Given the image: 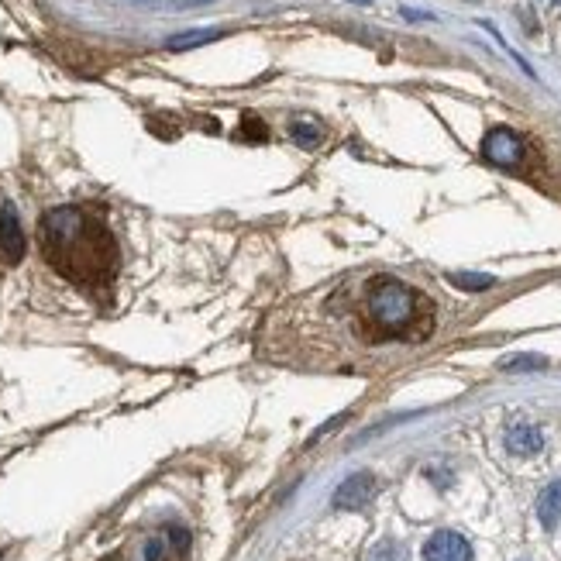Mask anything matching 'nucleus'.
Returning <instances> with one entry per match:
<instances>
[{"mask_svg":"<svg viewBox=\"0 0 561 561\" xmlns=\"http://www.w3.org/2000/svg\"><path fill=\"white\" fill-rule=\"evenodd\" d=\"M376 489H379L376 475H372V472H355L338 486V493H334V506H338V510H362V506L376 496Z\"/></svg>","mask_w":561,"mask_h":561,"instance_id":"7ed1b4c3","label":"nucleus"},{"mask_svg":"<svg viewBox=\"0 0 561 561\" xmlns=\"http://www.w3.org/2000/svg\"><path fill=\"white\" fill-rule=\"evenodd\" d=\"M369 561H407V555H403V548L396 541H383L376 551L369 555Z\"/></svg>","mask_w":561,"mask_h":561,"instance_id":"f8f14e48","label":"nucleus"},{"mask_svg":"<svg viewBox=\"0 0 561 561\" xmlns=\"http://www.w3.org/2000/svg\"><path fill=\"white\" fill-rule=\"evenodd\" d=\"M38 238L52 269L76 286H104L118 272V241L87 207L49 210L38 224Z\"/></svg>","mask_w":561,"mask_h":561,"instance_id":"f257e3e1","label":"nucleus"},{"mask_svg":"<svg viewBox=\"0 0 561 561\" xmlns=\"http://www.w3.org/2000/svg\"><path fill=\"white\" fill-rule=\"evenodd\" d=\"M424 561H472V544L458 531H438L424 544Z\"/></svg>","mask_w":561,"mask_h":561,"instance_id":"423d86ee","label":"nucleus"},{"mask_svg":"<svg viewBox=\"0 0 561 561\" xmlns=\"http://www.w3.org/2000/svg\"><path fill=\"white\" fill-rule=\"evenodd\" d=\"M290 135L300 148H317L324 138V128H321V121H314V118H296L290 124Z\"/></svg>","mask_w":561,"mask_h":561,"instance_id":"1a4fd4ad","label":"nucleus"},{"mask_svg":"<svg viewBox=\"0 0 561 561\" xmlns=\"http://www.w3.org/2000/svg\"><path fill=\"white\" fill-rule=\"evenodd\" d=\"M169 551V541L166 537H152V541L145 544V561H162Z\"/></svg>","mask_w":561,"mask_h":561,"instance_id":"4468645a","label":"nucleus"},{"mask_svg":"<svg viewBox=\"0 0 561 561\" xmlns=\"http://www.w3.org/2000/svg\"><path fill=\"white\" fill-rule=\"evenodd\" d=\"M21 255H25V231H21L18 210L4 204L0 207V259L14 266V262H21Z\"/></svg>","mask_w":561,"mask_h":561,"instance_id":"20e7f679","label":"nucleus"},{"mask_svg":"<svg viewBox=\"0 0 561 561\" xmlns=\"http://www.w3.org/2000/svg\"><path fill=\"white\" fill-rule=\"evenodd\" d=\"M544 448V434L541 427L527 424V420H517V424L506 427V451L517 458H531Z\"/></svg>","mask_w":561,"mask_h":561,"instance_id":"0eeeda50","label":"nucleus"},{"mask_svg":"<svg viewBox=\"0 0 561 561\" xmlns=\"http://www.w3.org/2000/svg\"><path fill=\"white\" fill-rule=\"evenodd\" d=\"M214 38H221V31H186V35H176V38H169V49H197V45H207V42H214Z\"/></svg>","mask_w":561,"mask_h":561,"instance_id":"9d476101","label":"nucleus"},{"mask_svg":"<svg viewBox=\"0 0 561 561\" xmlns=\"http://www.w3.org/2000/svg\"><path fill=\"white\" fill-rule=\"evenodd\" d=\"M420 300L400 279H376L369 286V317L383 334H407L417 321Z\"/></svg>","mask_w":561,"mask_h":561,"instance_id":"f03ea898","label":"nucleus"},{"mask_svg":"<svg viewBox=\"0 0 561 561\" xmlns=\"http://www.w3.org/2000/svg\"><path fill=\"white\" fill-rule=\"evenodd\" d=\"M544 358H537V355H517V358H503V369H544Z\"/></svg>","mask_w":561,"mask_h":561,"instance_id":"ddd939ff","label":"nucleus"},{"mask_svg":"<svg viewBox=\"0 0 561 561\" xmlns=\"http://www.w3.org/2000/svg\"><path fill=\"white\" fill-rule=\"evenodd\" d=\"M107 561H118V558H107Z\"/></svg>","mask_w":561,"mask_h":561,"instance_id":"dca6fc26","label":"nucleus"},{"mask_svg":"<svg viewBox=\"0 0 561 561\" xmlns=\"http://www.w3.org/2000/svg\"><path fill=\"white\" fill-rule=\"evenodd\" d=\"M537 517H541V524L548 527V531L561 520V479H555L541 496H537Z\"/></svg>","mask_w":561,"mask_h":561,"instance_id":"6e6552de","label":"nucleus"},{"mask_svg":"<svg viewBox=\"0 0 561 561\" xmlns=\"http://www.w3.org/2000/svg\"><path fill=\"white\" fill-rule=\"evenodd\" d=\"M451 283H455L458 290L475 293V290H489V286H493V276H472V272H455V276H451Z\"/></svg>","mask_w":561,"mask_h":561,"instance_id":"9b49d317","label":"nucleus"},{"mask_svg":"<svg viewBox=\"0 0 561 561\" xmlns=\"http://www.w3.org/2000/svg\"><path fill=\"white\" fill-rule=\"evenodd\" d=\"M548 4H561V0H548Z\"/></svg>","mask_w":561,"mask_h":561,"instance_id":"2eb2a0df","label":"nucleus"},{"mask_svg":"<svg viewBox=\"0 0 561 561\" xmlns=\"http://www.w3.org/2000/svg\"><path fill=\"white\" fill-rule=\"evenodd\" d=\"M482 152H486V159L496 162V166H517V162L524 159V142H520L510 128H496L486 135Z\"/></svg>","mask_w":561,"mask_h":561,"instance_id":"39448f33","label":"nucleus"}]
</instances>
